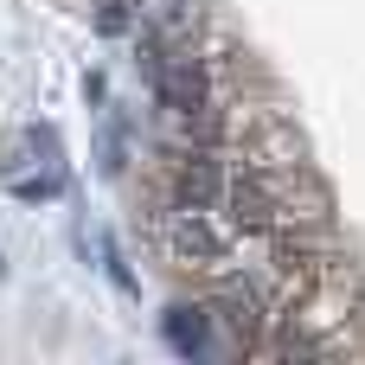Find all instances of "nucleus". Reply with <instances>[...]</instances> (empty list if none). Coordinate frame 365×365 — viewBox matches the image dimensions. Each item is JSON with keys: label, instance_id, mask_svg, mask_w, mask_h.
I'll return each instance as SVG.
<instances>
[{"label": "nucleus", "instance_id": "nucleus-1", "mask_svg": "<svg viewBox=\"0 0 365 365\" xmlns=\"http://www.w3.org/2000/svg\"><path fill=\"white\" fill-rule=\"evenodd\" d=\"M148 231H154L160 257H167L180 276L218 282V276L244 269V257H250V231H237L218 205H173V199H154Z\"/></svg>", "mask_w": 365, "mask_h": 365}, {"label": "nucleus", "instance_id": "nucleus-2", "mask_svg": "<svg viewBox=\"0 0 365 365\" xmlns=\"http://www.w3.org/2000/svg\"><path fill=\"white\" fill-rule=\"evenodd\" d=\"M160 340H167L180 359H212V353H218V314H212V302H167Z\"/></svg>", "mask_w": 365, "mask_h": 365}, {"label": "nucleus", "instance_id": "nucleus-3", "mask_svg": "<svg viewBox=\"0 0 365 365\" xmlns=\"http://www.w3.org/2000/svg\"><path fill=\"white\" fill-rule=\"evenodd\" d=\"M199 0H135V45H192Z\"/></svg>", "mask_w": 365, "mask_h": 365}, {"label": "nucleus", "instance_id": "nucleus-4", "mask_svg": "<svg viewBox=\"0 0 365 365\" xmlns=\"http://www.w3.org/2000/svg\"><path fill=\"white\" fill-rule=\"evenodd\" d=\"M38 167H64V154H58V135H51V128L26 122V128H13V135L0 141V180L13 186V180H26V173H38Z\"/></svg>", "mask_w": 365, "mask_h": 365}, {"label": "nucleus", "instance_id": "nucleus-5", "mask_svg": "<svg viewBox=\"0 0 365 365\" xmlns=\"http://www.w3.org/2000/svg\"><path fill=\"white\" fill-rule=\"evenodd\" d=\"M96 154H103L96 167H103L109 180H122V173H128V115H122V109H109V122H103V141H96Z\"/></svg>", "mask_w": 365, "mask_h": 365}, {"label": "nucleus", "instance_id": "nucleus-6", "mask_svg": "<svg viewBox=\"0 0 365 365\" xmlns=\"http://www.w3.org/2000/svg\"><path fill=\"white\" fill-rule=\"evenodd\" d=\"M19 205H51L58 192H64V167H38V173H26V180H13L6 186Z\"/></svg>", "mask_w": 365, "mask_h": 365}, {"label": "nucleus", "instance_id": "nucleus-7", "mask_svg": "<svg viewBox=\"0 0 365 365\" xmlns=\"http://www.w3.org/2000/svg\"><path fill=\"white\" fill-rule=\"evenodd\" d=\"M103 269H109V282H115L122 295H135V276H128V263H122V244H115V237H103Z\"/></svg>", "mask_w": 365, "mask_h": 365}, {"label": "nucleus", "instance_id": "nucleus-8", "mask_svg": "<svg viewBox=\"0 0 365 365\" xmlns=\"http://www.w3.org/2000/svg\"><path fill=\"white\" fill-rule=\"evenodd\" d=\"M83 96H90V103H103V96H109V83H103V71H90V77H83Z\"/></svg>", "mask_w": 365, "mask_h": 365}, {"label": "nucleus", "instance_id": "nucleus-9", "mask_svg": "<svg viewBox=\"0 0 365 365\" xmlns=\"http://www.w3.org/2000/svg\"><path fill=\"white\" fill-rule=\"evenodd\" d=\"M0 276H6V257H0Z\"/></svg>", "mask_w": 365, "mask_h": 365}]
</instances>
